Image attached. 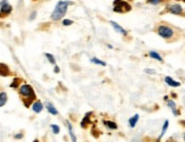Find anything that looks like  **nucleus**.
I'll use <instances>...</instances> for the list:
<instances>
[{"instance_id": "nucleus-1", "label": "nucleus", "mask_w": 185, "mask_h": 142, "mask_svg": "<svg viewBox=\"0 0 185 142\" xmlns=\"http://www.w3.org/2000/svg\"><path fill=\"white\" fill-rule=\"evenodd\" d=\"M71 5H73V1H68V0H60V1H58L51 14L52 21H59L60 18H63L64 16L66 15L68 6H71Z\"/></svg>"}, {"instance_id": "nucleus-2", "label": "nucleus", "mask_w": 185, "mask_h": 142, "mask_svg": "<svg viewBox=\"0 0 185 142\" xmlns=\"http://www.w3.org/2000/svg\"><path fill=\"white\" fill-rule=\"evenodd\" d=\"M19 94L23 97V102H24L25 107H30L33 100H35L34 90L30 84H22L19 86Z\"/></svg>"}, {"instance_id": "nucleus-3", "label": "nucleus", "mask_w": 185, "mask_h": 142, "mask_svg": "<svg viewBox=\"0 0 185 142\" xmlns=\"http://www.w3.org/2000/svg\"><path fill=\"white\" fill-rule=\"evenodd\" d=\"M132 9L131 5L125 1V0H115L114 1V12L123 14V13H127Z\"/></svg>"}, {"instance_id": "nucleus-4", "label": "nucleus", "mask_w": 185, "mask_h": 142, "mask_svg": "<svg viewBox=\"0 0 185 142\" xmlns=\"http://www.w3.org/2000/svg\"><path fill=\"white\" fill-rule=\"evenodd\" d=\"M157 33L163 39H170L174 37V30L167 25H159L157 27Z\"/></svg>"}, {"instance_id": "nucleus-5", "label": "nucleus", "mask_w": 185, "mask_h": 142, "mask_svg": "<svg viewBox=\"0 0 185 142\" xmlns=\"http://www.w3.org/2000/svg\"><path fill=\"white\" fill-rule=\"evenodd\" d=\"M12 10H13V7L8 4L7 0H2L1 1V6H0V18L2 16L5 17V16L9 15L12 13Z\"/></svg>"}, {"instance_id": "nucleus-6", "label": "nucleus", "mask_w": 185, "mask_h": 142, "mask_svg": "<svg viewBox=\"0 0 185 142\" xmlns=\"http://www.w3.org/2000/svg\"><path fill=\"white\" fill-rule=\"evenodd\" d=\"M168 12L174 14V15H183V8L178 4H174V5H169L168 6Z\"/></svg>"}, {"instance_id": "nucleus-7", "label": "nucleus", "mask_w": 185, "mask_h": 142, "mask_svg": "<svg viewBox=\"0 0 185 142\" xmlns=\"http://www.w3.org/2000/svg\"><path fill=\"white\" fill-rule=\"evenodd\" d=\"M110 24H111V26L114 27V30H115V31H117L118 33L123 34V35H127V31L124 30V27H122V26H120V25L118 24V23H116V22H114V21H111Z\"/></svg>"}, {"instance_id": "nucleus-8", "label": "nucleus", "mask_w": 185, "mask_h": 142, "mask_svg": "<svg viewBox=\"0 0 185 142\" xmlns=\"http://www.w3.org/2000/svg\"><path fill=\"white\" fill-rule=\"evenodd\" d=\"M91 116H92V112H88V114H85V116L83 117V120H82V122H81V127L82 128H85V127L90 124V122H91Z\"/></svg>"}, {"instance_id": "nucleus-9", "label": "nucleus", "mask_w": 185, "mask_h": 142, "mask_svg": "<svg viewBox=\"0 0 185 142\" xmlns=\"http://www.w3.org/2000/svg\"><path fill=\"white\" fill-rule=\"evenodd\" d=\"M10 75V71L6 64H2L0 63V76H9Z\"/></svg>"}, {"instance_id": "nucleus-10", "label": "nucleus", "mask_w": 185, "mask_h": 142, "mask_svg": "<svg viewBox=\"0 0 185 142\" xmlns=\"http://www.w3.org/2000/svg\"><path fill=\"white\" fill-rule=\"evenodd\" d=\"M42 109H43V105H42V102L39 101V100H37V101L32 105V110L34 112H37V114L42 112Z\"/></svg>"}, {"instance_id": "nucleus-11", "label": "nucleus", "mask_w": 185, "mask_h": 142, "mask_svg": "<svg viewBox=\"0 0 185 142\" xmlns=\"http://www.w3.org/2000/svg\"><path fill=\"white\" fill-rule=\"evenodd\" d=\"M165 82L167 83L169 86H173V88H177V86L181 85V83L177 82V81H175L174 79H171L169 76H166V77H165Z\"/></svg>"}, {"instance_id": "nucleus-12", "label": "nucleus", "mask_w": 185, "mask_h": 142, "mask_svg": "<svg viewBox=\"0 0 185 142\" xmlns=\"http://www.w3.org/2000/svg\"><path fill=\"white\" fill-rule=\"evenodd\" d=\"M67 124V128H68V132H69V136H71V139H72V141L73 142H77V140H76V135H75L74 131H73V126H72V124L67 120L66 122Z\"/></svg>"}, {"instance_id": "nucleus-13", "label": "nucleus", "mask_w": 185, "mask_h": 142, "mask_svg": "<svg viewBox=\"0 0 185 142\" xmlns=\"http://www.w3.org/2000/svg\"><path fill=\"white\" fill-rule=\"evenodd\" d=\"M45 108L48 109V112H50L51 115H58V110L55 108V106L52 105L51 102H49V101L45 102Z\"/></svg>"}, {"instance_id": "nucleus-14", "label": "nucleus", "mask_w": 185, "mask_h": 142, "mask_svg": "<svg viewBox=\"0 0 185 142\" xmlns=\"http://www.w3.org/2000/svg\"><path fill=\"white\" fill-rule=\"evenodd\" d=\"M104 125L106 127H108L109 130H117V124L115 122H111V120H104L102 122Z\"/></svg>"}, {"instance_id": "nucleus-15", "label": "nucleus", "mask_w": 185, "mask_h": 142, "mask_svg": "<svg viewBox=\"0 0 185 142\" xmlns=\"http://www.w3.org/2000/svg\"><path fill=\"white\" fill-rule=\"evenodd\" d=\"M137 120H139V115H137V114H135V115L132 116V117L130 118V120H128L130 127H135L136 123H137Z\"/></svg>"}, {"instance_id": "nucleus-16", "label": "nucleus", "mask_w": 185, "mask_h": 142, "mask_svg": "<svg viewBox=\"0 0 185 142\" xmlns=\"http://www.w3.org/2000/svg\"><path fill=\"white\" fill-rule=\"evenodd\" d=\"M149 56H150L151 58H153V59L158 60V61H161V63L163 61V57H161L159 53H157V51H150V53H149Z\"/></svg>"}, {"instance_id": "nucleus-17", "label": "nucleus", "mask_w": 185, "mask_h": 142, "mask_svg": "<svg viewBox=\"0 0 185 142\" xmlns=\"http://www.w3.org/2000/svg\"><path fill=\"white\" fill-rule=\"evenodd\" d=\"M21 82H22V80H21V79H18V77H15V79H14V81H13V83L10 84V88H13V89H16V88H18V85L21 84Z\"/></svg>"}, {"instance_id": "nucleus-18", "label": "nucleus", "mask_w": 185, "mask_h": 142, "mask_svg": "<svg viewBox=\"0 0 185 142\" xmlns=\"http://www.w3.org/2000/svg\"><path fill=\"white\" fill-rule=\"evenodd\" d=\"M168 125H169V122H168V120H165V123H163V130H161V133H160V135H159V139H161V138L163 136V134L166 133Z\"/></svg>"}, {"instance_id": "nucleus-19", "label": "nucleus", "mask_w": 185, "mask_h": 142, "mask_svg": "<svg viewBox=\"0 0 185 142\" xmlns=\"http://www.w3.org/2000/svg\"><path fill=\"white\" fill-rule=\"evenodd\" d=\"M45 57H47V59L49 60V63L50 64H52V65H56V59H55V57H53V55H51V53H45Z\"/></svg>"}, {"instance_id": "nucleus-20", "label": "nucleus", "mask_w": 185, "mask_h": 142, "mask_svg": "<svg viewBox=\"0 0 185 142\" xmlns=\"http://www.w3.org/2000/svg\"><path fill=\"white\" fill-rule=\"evenodd\" d=\"M91 61H92L93 64L100 65V66H106V65H107V64L104 63V60H100V59H98V58H92V59H91Z\"/></svg>"}, {"instance_id": "nucleus-21", "label": "nucleus", "mask_w": 185, "mask_h": 142, "mask_svg": "<svg viewBox=\"0 0 185 142\" xmlns=\"http://www.w3.org/2000/svg\"><path fill=\"white\" fill-rule=\"evenodd\" d=\"M50 127H51L53 134H58V133L60 132V127L58 126V125H56V124H51V125H50Z\"/></svg>"}, {"instance_id": "nucleus-22", "label": "nucleus", "mask_w": 185, "mask_h": 142, "mask_svg": "<svg viewBox=\"0 0 185 142\" xmlns=\"http://www.w3.org/2000/svg\"><path fill=\"white\" fill-rule=\"evenodd\" d=\"M0 99L2 100V101H5V102H7V93L6 92H0Z\"/></svg>"}, {"instance_id": "nucleus-23", "label": "nucleus", "mask_w": 185, "mask_h": 142, "mask_svg": "<svg viewBox=\"0 0 185 142\" xmlns=\"http://www.w3.org/2000/svg\"><path fill=\"white\" fill-rule=\"evenodd\" d=\"M168 106L171 108V110H173V112H174V110H176V105H175V102H174L173 100H169V101H168Z\"/></svg>"}, {"instance_id": "nucleus-24", "label": "nucleus", "mask_w": 185, "mask_h": 142, "mask_svg": "<svg viewBox=\"0 0 185 142\" xmlns=\"http://www.w3.org/2000/svg\"><path fill=\"white\" fill-rule=\"evenodd\" d=\"M73 24V21H71V19H64L63 21V25L64 26H68V25H72Z\"/></svg>"}, {"instance_id": "nucleus-25", "label": "nucleus", "mask_w": 185, "mask_h": 142, "mask_svg": "<svg viewBox=\"0 0 185 142\" xmlns=\"http://www.w3.org/2000/svg\"><path fill=\"white\" fill-rule=\"evenodd\" d=\"M149 4H151V5H158V4H160L163 0H147Z\"/></svg>"}, {"instance_id": "nucleus-26", "label": "nucleus", "mask_w": 185, "mask_h": 142, "mask_svg": "<svg viewBox=\"0 0 185 142\" xmlns=\"http://www.w3.org/2000/svg\"><path fill=\"white\" fill-rule=\"evenodd\" d=\"M144 72H145L147 74H155V69H150V68H145V69H144Z\"/></svg>"}, {"instance_id": "nucleus-27", "label": "nucleus", "mask_w": 185, "mask_h": 142, "mask_svg": "<svg viewBox=\"0 0 185 142\" xmlns=\"http://www.w3.org/2000/svg\"><path fill=\"white\" fill-rule=\"evenodd\" d=\"M23 138V133H18V134L15 135V139H17V140H19V139H22Z\"/></svg>"}, {"instance_id": "nucleus-28", "label": "nucleus", "mask_w": 185, "mask_h": 142, "mask_svg": "<svg viewBox=\"0 0 185 142\" xmlns=\"http://www.w3.org/2000/svg\"><path fill=\"white\" fill-rule=\"evenodd\" d=\"M59 71H60V68L58 67V66H55V68H53V72H55V73H59Z\"/></svg>"}, {"instance_id": "nucleus-29", "label": "nucleus", "mask_w": 185, "mask_h": 142, "mask_svg": "<svg viewBox=\"0 0 185 142\" xmlns=\"http://www.w3.org/2000/svg\"><path fill=\"white\" fill-rule=\"evenodd\" d=\"M35 15H37V13L34 12V13H33V14H32V15L30 16V19H34V17H35Z\"/></svg>"}, {"instance_id": "nucleus-30", "label": "nucleus", "mask_w": 185, "mask_h": 142, "mask_svg": "<svg viewBox=\"0 0 185 142\" xmlns=\"http://www.w3.org/2000/svg\"><path fill=\"white\" fill-rule=\"evenodd\" d=\"M4 105H6V102H5V101H2V100L0 99V107H2Z\"/></svg>"}, {"instance_id": "nucleus-31", "label": "nucleus", "mask_w": 185, "mask_h": 142, "mask_svg": "<svg viewBox=\"0 0 185 142\" xmlns=\"http://www.w3.org/2000/svg\"><path fill=\"white\" fill-rule=\"evenodd\" d=\"M33 142H40V141H39V140H34Z\"/></svg>"}, {"instance_id": "nucleus-32", "label": "nucleus", "mask_w": 185, "mask_h": 142, "mask_svg": "<svg viewBox=\"0 0 185 142\" xmlns=\"http://www.w3.org/2000/svg\"><path fill=\"white\" fill-rule=\"evenodd\" d=\"M178 1H181V0H178ZM182 1H185V0H182Z\"/></svg>"}, {"instance_id": "nucleus-33", "label": "nucleus", "mask_w": 185, "mask_h": 142, "mask_svg": "<svg viewBox=\"0 0 185 142\" xmlns=\"http://www.w3.org/2000/svg\"><path fill=\"white\" fill-rule=\"evenodd\" d=\"M184 140H185V133H184Z\"/></svg>"}, {"instance_id": "nucleus-34", "label": "nucleus", "mask_w": 185, "mask_h": 142, "mask_svg": "<svg viewBox=\"0 0 185 142\" xmlns=\"http://www.w3.org/2000/svg\"><path fill=\"white\" fill-rule=\"evenodd\" d=\"M33 1H37V0H33Z\"/></svg>"}]
</instances>
